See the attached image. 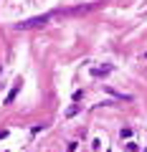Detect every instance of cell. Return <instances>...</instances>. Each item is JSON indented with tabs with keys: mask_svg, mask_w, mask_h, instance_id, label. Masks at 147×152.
<instances>
[{
	"mask_svg": "<svg viewBox=\"0 0 147 152\" xmlns=\"http://www.w3.org/2000/svg\"><path fill=\"white\" fill-rule=\"evenodd\" d=\"M56 18H61V10H56V13H43V15H33V18H26V20H20V23H15V31H31V28H43V26H48L51 20H56Z\"/></svg>",
	"mask_w": 147,
	"mask_h": 152,
	"instance_id": "cell-1",
	"label": "cell"
},
{
	"mask_svg": "<svg viewBox=\"0 0 147 152\" xmlns=\"http://www.w3.org/2000/svg\"><path fill=\"white\" fill-rule=\"evenodd\" d=\"M112 71H114L112 64H102V66H94V69H91V76H94V79H104V76H109Z\"/></svg>",
	"mask_w": 147,
	"mask_h": 152,
	"instance_id": "cell-2",
	"label": "cell"
},
{
	"mask_svg": "<svg viewBox=\"0 0 147 152\" xmlns=\"http://www.w3.org/2000/svg\"><path fill=\"white\" fill-rule=\"evenodd\" d=\"M107 94H109V96H114V99H119V102H129V99H132V96H127V94H119V91H114L112 86H107Z\"/></svg>",
	"mask_w": 147,
	"mask_h": 152,
	"instance_id": "cell-3",
	"label": "cell"
},
{
	"mask_svg": "<svg viewBox=\"0 0 147 152\" xmlns=\"http://www.w3.org/2000/svg\"><path fill=\"white\" fill-rule=\"evenodd\" d=\"M18 91H20V86H13L10 91H8V96H5V104H13V99L18 96Z\"/></svg>",
	"mask_w": 147,
	"mask_h": 152,
	"instance_id": "cell-4",
	"label": "cell"
},
{
	"mask_svg": "<svg viewBox=\"0 0 147 152\" xmlns=\"http://www.w3.org/2000/svg\"><path fill=\"white\" fill-rule=\"evenodd\" d=\"M79 109H81L79 104H74V107H69V109H66V117H76V114H79Z\"/></svg>",
	"mask_w": 147,
	"mask_h": 152,
	"instance_id": "cell-5",
	"label": "cell"
},
{
	"mask_svg": "<svg viewBox=\"0 0 147 152\" xmlns=\"http://www.w3.org/2000/svg\"><path fill=\"white\" fill-rule=\"evenodd\" d=\"M137 150H140V147H137L135 142H127V145H124V152H137Z\"/></svg>",
	"mask_w": 147,
	"mask_h": 152,
	"instance_id": "cell-6",
	"label": "cell"
},
{
	"mask_svg": "<svg viewBox=\"0 0 147 152\" xmlns=\"http://www.w3.org/2000/svg\"><path fill=\"white\" fill-rule=\"evenodd\" d=\"M76 147H79V142H76V140H74V142H69V147H66V152H74Z\"/></svg>",
	"mask_w": 147,
	"mask_h": 152,
	"instance_id": "cell-7",
	"label": "cell"
},
{
	"mask_svg": "<svg viewBox=\"0 0 147 152\" xmlns=\"http://www.w3.org/2000/svg\"><path fill=\"white\" fill-rule=\"evenodd\" d=\"M122 137H124V140H129V137H132V129H129V127H124V129H122Z\"/></svg>",
	"mask_w": 147,
	"mask_h": 152,
	"instance_id": "cell-8",
	"label": "cell"
},
{
	"mask_svg": "<svg viewBox=\"0 0 147 152\" xmlns=\"http://www.w3.org/2000/svg\"><path fill=\"white\" fill-rule=\"evenodd\" d=\"M41 129H43V124H36V127H31V134H38Z\"/></svg>",
	"mask_w": 147,
	"mask_h": 152,
	"instance_id": "cell-9",
	"label": "cell"
},
{
	"mask_svg": "<svg viewBox=\"0 0 147 152\" xmlns=\"http://www.w3.org/2000/svg\"><path fill=\"white\" fill-rule=\"evenodd\" d=\"M8 137V129H0V140H5Z\"/></svg>",
	"mask_w": 147,
	"mask_h": 152,
	"instance_id": "cell-10",
	"label": "cell"
},
{
	"mask_svg": "<svg viewBox=\"0 0 147 152\" xmlns=\"http://www.w3.org/2000/svg\"><path fill=\"white\" fill-rule=\"evenodd\" d=\"M145 58H147V53H145Z\"/></svg>",
	"mask_w": 147,
	"mask_h": 152,
	"instance_id": "cell-11",
	"label": "cell"
}]
</instances>
